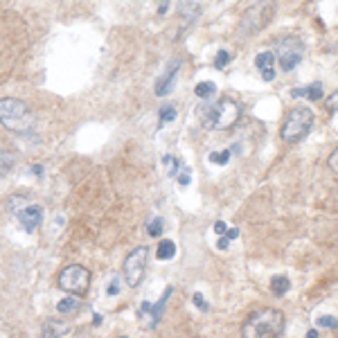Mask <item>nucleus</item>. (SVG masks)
I'll use <instances>...</instances> for the list:
<instances>
[{"label":"nucleus","instance_id":"1","mask_svg":"<svg viewBox=\"0 0 338 338\" xmlns=\"http://www.w3.org/2000/svg\"><path fill=\"white\" fill-rule=\"evenodd\" d=\"M284 313L278 309H259L241 327V338H280L284 331Z\"/></svg>","mask_w":338,"mask_h":338},{"label":"nucleus","instance_id":"2","mask_svg":"<svg viewBox=\"0 0 338 338\" xmlns=\"http://www.w3.org/2000/svg\"><path fill=\"white\" fill-rule=\"evenodd\" d=\"M0 124L14 133H27L34 126V113L20 99L3 97L0 99Z\"/></svg>","mask_w":338,"mask_h":338},{"label":"nucleus","instance_id":"3","mask_svg":"<svg viewBox=\"0 0 338 338\" xmlns=\"http://www.w3.org/2000/svg\"><path fill=\"white\" fill-rule=\"evenodd\" d=\"M273 16H275V0H259L257 5H252V7L244 11L237 32L241 36H252V34L262 32L266 25H270Z\"/></svg>","mask_w":338,"mask_h":338},{"label":"nucleus","instance_id":"4","mask_svg":"<svg viewBox=\"0 0 338 338\" xmlns=\"http://www.w3.org/2000/svg\"><path fill=\"white\" fill-rule=\"evenodd\" d=\"M313 126V111L307 109V106H300V109H293L289 115H286L284 124H282V140L289 144H298L302 138H307L309 131Z\"/></svg>","mask_w":338,"mask_h":338},{"label":"nucleus","instance_id":"5","mask_svg":"<svg viewBox=\"0 0 338 338\" xmlns=\"http://www.w3.org/2000/svg\"><path fill=\"white\" fill-rule=\"evenodd\" d=\"M205 124L210 129H230L239 120V104L233 97H221L214 106H205Z\"/></svg>","mask_w":338,"mask_h":338},{"label":"nucleus","instance_id":"6","mask_svg":"<svg viewBox=\"0 0 338 338\" xmlns=\"http://www.w3.org/2000/svg\"><path fill=\"white\" fill-rule=\"evenodd\" d=\"M90 286V273L79 264H70L59 273V289L70 295H83Z\"/></svg>","mask_w":338,"mask_h":338},{"label":"nucleus","instance_id":"7","mask_svg":"<svg viewBox=\"0 0 338 338\" xmlns=\"http://www.w3.org/2000/svg\"><path fill=\"white\" fill-rule=\"evenodd\" d=\"M146 259H149L146 246L135 248V250L129 252V257L124 259V280H126V284L131 286V289H135V286L142 282L144 270H146Z\"/></svg>","mask_w":338,"mask_h":338},{"label":"nucleus","instance_id":"8","mask_svg":"<svg viewBox=\"0 0 338 338\" xmlns=\"http://www.w3.org/2000/svg\"><path fill=\"white\" fill-rule=\"evenodd\" d=\"M304 52H307V48H304L302 38L286 36L284 41H280V52L275 54V56L280 59V68H282V70L289 72V70H293V68H295L302 61Z\"/></svg>","mask_w":338,"mask_h":338},{"label":"nucleus","instance_id":"9","mask_svg":"<svg viewBox=\"0 0 338 338\" xmlns=\"http://www.w3.org/2000/svg\"><path fill=\"white\" fill-rule=\"evenodd\" d=\"M43 221V207L41 205H34V203H27L23 210H18V223L27 233H34V230L41 225Z\"/></svg>","mask_w":338,"mask_h":338},{"label":"nucleus","instance_id":"10","mask_svg":"<svg viewBox=\"0 0 338 338\" xmlns=\"http://www.w3.org/2000/svg\"><path fill=\"white\" fill-rule=\"evenodd\" d=\"M178 68L180 64H172V68L162 75L160 79H158V83H156V90L154 93L158 95V97H165V95L172 93V88H174V81H176V77H178Z\"/></svg>","mask_w":338,"mask_h":338},{"label":"nucleus","instance_id":"11","mask_svg":"<svg viewBox=\"0 0 338 338\" xmlns=\"http://www.w3.org/2000/svg\"><path fill=\"white\" fill-rule=\"evenodd\" d=\"M72 331V327L66 323V320H48L43 325L41 338H66Z\"/></svg>","mask_w":338,"mask_h":338},{"label":"nucleus","instance_id":"12","mask_svg":"<svg viewBox=\"0 0 338 338\" xmlns=\"http://www.w3.org/2000/svg\"><path fill=\"white\" fill-rule=\"evenodd\" d=\"M291 95H293V97H307V99H311V101H318V99H323V83L315 81V83H311V86L293 88Z\"/></svg>","mask_w":338,"mask_h":338},{"label":"nucleus","instance_id":"13","mask_svg":"<svg viewBox=\"0 0 338 338\" xmlns=\"http://www.w3.org/2000/svg\"><path fill=\"white\" fill-rule=\"evenodd\" d=\"M18 162V154L11 149H0V178L7 176V174L14 169V165Z\"/></svg>","mask_w":338,"mask_h":338},{"label":"nucleus","instance_id":"14","mask_svg":"<svg viewBox=\"0 0 338 338\" xmlns=\"http://www.w3.org/2000/svg\"><path fill=\"white\" fill-rule=\"evenodd\" d=\"M178 11H180V14H183V18L189 23V20H194L196 16L201 14V7H199V5L194 3V0H180V5H178Z\"/></svg>","mask_w":338,"mask_h":338},{"label":"nucleus","instance_id":"15","mask_svg":"<svg viewBox=\"0 0 338 338\" xmlns=\"http://www.w3.org/2000/svg\"><path fill=\"white\" fill-rule=\"evenodd\" d=\"M270 289H273V293L278 298H282L286 291L291 289V282H289L286 275H273V278H270Z\"/></svg>","mask_w":338,"mask_h":338},{"label":"nucleus","instance_id":"16","mask_svg":"<svg viewBox=\"0 0 338 338\" xmlns=\"http://www.w3.org/2000/svg\"><path fill=\"white\" fill-rule=\"evenodd\" d=\"M79 307H81V302H79V295H68V298H64V300L56 304L59 313H75Z\"/></svg>","mask_w":338,"mask_h":338},{"label":"nucleus","instance_id":"17","mask_svg":"<svg viewBox=\"0 0 338 338\" xmlns=\"http://www.w3.org/2000/svg\"><path fill=\"white\" fill-rule=\"evenodd\" d=\"M194 93H196V97L207 99V97H212V95L217 93V86H214L212 81H199V83L194 86Z\"/></svg>","mask_w":338,"mask_h":338},{"label":"nucleus","instance_id":"18","mask_svg":"<svg viewBox=\"0 0 338 338\" xmlns=\"http://www.w3.org/2000/svg\"><path fill=\"white\" fill-rule=\"evenodd\" d=\"M176 255V244L169 239H162L160 246H158V259H172Z\"/></svg>","mask_w":338,"mask_h":338},{"label":"nucleus","instance_id":"19","mask_svg":"<svg viewBox=\"0 0 338 338\" xmlns=\"http://www.w3.org/2000/svg\"><path fill=\"white\" fill-rule=\"evenodd\" d=\"M275 59H278V56H275V52H259L257 54V59H255V66L259 68V70H266V68H273L275 66Z\"/></svg>","mask_w":338,"mask_h":338},{"label":"nucleus","instance_id":"20","mask_svg":"<svg viewBox=\"0 0 338 338\" xmlns=\"http://www.w3.org/2000/svg\"><path fill=\"white\" fill-rule=\"evenodd\" d=\"M172 295V289H167L165 291V298H160V302L156 304L151 311H154V318H151V327H156L158 325V320H160V315H162V311H165V302H167V298Z\"/></svg>","mask_w":338,"mask_h":338},{"label":"nucleus","instance_id":"21","mask_svg":"<svg viewBox=\"0 0 338 338\" xmlns=\"http://www.w3.org/2000/svg\"><path fill=\"white\" fill-rule=\"evenodd\" d=\"M162 228H165V221H162V217H156V219H151V221L146 223V230H149L151 237H160V235H162Z\"/></svg>","mask_w":338,"mask_h":338},{"label":"nucleus","instance_id":"22","mask_svg":"<svg viewBox=\"0 0 338 338\" xmlns=\"http://www.w3.org/2000/svg\"><path fill=\"white\" fill-rule=\"evenodd\" d=\"M174 117H176V109H174V106H162L160 109V113H158V120H160V126L162 124H167V122H172Z\"/></svg>","mask_w":338,"mask_h":338},{"label":"nucleus","instance_id":"23","mask_svg":"<svg viewBox=\"0 0 338 338\" xmlns=\"http://www.w3.org/2000/svg\"><path fill=\"white\" fill-rule=\"evenodd\" d=\"M210 160L214 165H225L230 160V151H214V154H210Z\"/></svg>","mask_w":338,"mask_h":338},{"label":"nucleus","instance_id":"24","mask_svg":"<svg viewBox=\"0 0 338 338\" xmlns=\"http://www.w3.org/2000/svg\"><path fill=\"white\" fill-rule=\"evenodd\" d=\"M318 325L320 327H327V329H336V327H338V318H334V315H320Z\"/></svg>","mask_w":338,"mask_h":338},{"label":"nucleus","instance_id":"25","mask_svg":"<svg viewBox=\"0 0 338 338\" xmlns=\"http://www.w3.org/2000/svg\"><path fill=\"white\" fill-rule=\"evenodd\" d=\"M228 61H230V52H228V50H219V52H217V59H214V66H217V68H223V66H228Z\"/></svg>","mask_w":338,"mask_h":338},{"label":"nucleus","instance_id":"26","mask_svg":"<svg viewBox=\"0 0 338 338\" xmlns=\"http://www.w3.org/2000/svg\"><path fill=\"white\" fill-rule=\"evenodd\" d=\"M162 162H165V167H167L169 174H174L176 169H180V162H178L174 156H165V158H162Z\"/></svg>","mask_w":338,"mask_h":338},{"label":"nucleus","instance_id":"27","mask_svg":"<svg viewBox=\"0 0 338 338\" xmlns=\"http://www.w3.org/2000/svg\"><path fill=\"white\" fill-rule=\"evenodd\" d=\"M325 106H327V111H338V88L334 90V93L329 95V97H327V101H325Z\"/></svg>","mask_w":338,"mask_h":338},{"label":"nucleus","instance_id":"28","mask_svg":"<svg viewBox=\"0 0 338 338\" xmlns=\"http://www.w3.org/2000/svg\"><path fill=\"white\" fill-rule=\"evenodd\" d=\"M327 167H329L334 174H338V146L331 151V156L327 158Z\"/></svg>","mask_w":338,"mask_h":338},{"label":"nucleus","instance_id":"29","mask_svg":"<svg viewBox=\"0 0 338 338\" xmlns=\"http://www.w3.org/2000/svg\"><path fill=\"white\" fill-rule=\"evenodd\" d=\"M192 300H194V304L201 309V311H207V302L203 300V295H201V293H194V298H192Z\"/></svg>","mask_w":338,"mask_h":338},{"label":"nucleus","instance_id":"30","mask_svg":"<svg viewBox=\"0 0 338 338\" xmlns=\"http://www.w3.org/2000/svg\"><path fill=\"white\" fill-rule=\"evenodd\" d=\"M262 79H264V81H273V79H275V68H266V70H262Z\"/></svg>","mask_w":338,"mask_h":338},{"label":"nucleus","instance_id":"31","mask_svg":"<svg viewBox=\"0 0 338 338\" xmlns=\"http://www.w3.org/2000/svg\"><path fill=\"white\" fill-rule=\"evenodd\" d=\"M167 9H169V3L167 0H160V3H158V14H167Z\"/></svg>","mask_w":338,"mask_h":338},{"label":"nucleus","instance_id":"32","mask_svg":"<svg viewBox=\"0 0 338 338\" xmlns=\"http://www.w3.org/2000/svg\"><path fill=\"white\" fill-rule=\"evenodd\" d=\"M178 185H183V187H185V185H189V172H187V169H185L183 176H178Z\"/></svg>","mask_w":338,"mask_h":338},{"label":"nucleus","instance_id":"33","mask_svg":"<svg viewBox=\"0 0 338 338\" xmlns=\"http://www.w3.org/2000/svg\"><path fill=\"white\" fill-rule=\"evenodd\" d=\"M214 233H217V235H225V223H223V221H217V223H214Z\"/></svg>","mask_w":338,"mask_h":338},{"label":"nucleus","instance_id":"34","mask_svg":"<svg viewBox=\"0 0 338 338\" xmlns=\"http://www.w3.org/2000/svg\"><path fill=\"white\" fill-rule=\"evenodd\" d=\"M225 237H228V239H237V237H239V230H237V228L225 230Z\"/></svg>","mask_w":338,"mask_h":338},{"label":"nucleus","instance_id":"35","mask_svg":"<svg viewBox=\"0 0 338 338\" xmlns=\"http://www.w3.org/2000/svg\"><path fill=\"white\" fill-rule=\"evenodd\" d=\"M228 237H221V239H219V248H223V250H225V248H228Z\"/></svg>","mask_w":338,"mask_h":338},{"label":"nucleus","instance_id":"36","mask_svg":"<svg viewBox=\"0 0 338 338\" xmlns=\"http://www.w3.org/2000/svg\"><path fill=\"white\" fill-rule=\"evenodd\" d=\"M117 291H120V289H117V282H113V284H111V289H109V293H111V295H115Z\"/></svg>","mask_w":338,"mask_h":338},{"label":"nucleus","instance_id":"37","mask_svg":"<svg viewBox=\"0 0 338 338\" xmlns=\"http://www.w3.org/2000/svg\"><path fill=\"white\" fill-rule=\"evenodd\" d=\"M307 338H318V331H315V329H309V334H307Z\"/></svg>","mask_w":338,"mask_h":338},{"label":"nucleus","instance_id":"38","mask_svg":"<svg viewBox=\"0 0 338 338\" xmlns=\"http://www.w3.org/2000/svg\"><path fill=\"white\" fill-rule=\"evenodd\" d=\"M41 172H43V169L38 167V165H34V167H32V174H41Z\"/></svg>","mask_w":338,"mask_h":338}]
</instances>
